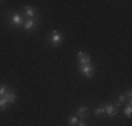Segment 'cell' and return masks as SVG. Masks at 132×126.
Here are the masks:
<instances>
[{"instance_id":"cell-1","label":"cell","mask_w":132,"mask_h":126,"mask_svg":"<svg viewBox=\"0 0 132 126\" xmlns=\"http://www.w3.org/2000/svg\"><path fill=\"white\" fill-rule=\"evenodd\" d=\"M77 59H79V63L80 66H84V65H92V59H90L89 55L83 52H77Z\"/></svg>"},{"instance_id":"cell-2","label":"cell","mask_w":132,"mask_h":126,"mask_svg":"<svg viewBox=\"0 0 132 126\" xmlns=\"http://www.w3.org/2000/svg\"><path fill=\"white\" fill-rule=\"evenodd\" d=\"M80 73L84 74L86 77H93V74H94V67H93L92 65L80 66Z\"/></svg>"},{"instance_id":"cell-3","label":"cell","mask_w":132,"mask_h":126,"mask_svg":"<svg viewBox=\"0 0 132 126\" xmlns=\"http://www.w3.org/2000/svg\"><path fill=\"white\" fill-rule=\"evenodd\" d=\"M62 39H63V37L61 35V32H58V31H52V34H51V42H52V45H55V46H58L59 43L62 42Z\"/></svg>"},{"instance_id":"cell-4","label":"cell","mask_w":132,"mask_h":126,"mask_svg":"<svg viewBox=\"0 0 132 126\" xmlns=\"http://www.w3.org/2000/svg\"><path fill=\"white\" fill-rule=\"evenodd\" d=\"M23 27H24V30H26V31H32V30H35V27H37V21L32 20V18H30V20L24 21Z\"/></svg>"},{"instance_id":"cell-5","label":"cell","mask_w":132,"mask_h":126,"mask_svg":"<svg viewBox=\"0 0 132 126\" xmlns=\"http://www.w3.org/2000/svg\"><path fill=\"white\" fill-rule=\"evenodd\" d=\"M104 109H105V113L108 116H115L118 113L117 111V106H114V105H110V104H107V105H104Z\"/></svg>"},{"instance_id":"cell-6","label":"cell","mask_w":132,"mask_h":126,"mask_svg":"<svg viewBox=\"0 0 132 126\" xmlns=\"http://www.w3.org/2000/svg\"><path fill=\"white\" fill-rule=\"evenodd\" d=\"M11 23H13L15 27H20V25L23 24V17H21L20 14H17V13H13V15H11Z\"/></svg>"},{"instance_id":"cell-7","label":"cell","mask_w":132,"mask_h":126,"mask_svg":"<svg viewBox=\"0 0 132 126\" xmlns=\"http://www.w3.org/2000/svg\"><path fill=\"white\" fill-rule=\"evenodd\" d=\"M3 97L6 98V101H7L9 104H14L15 102V94L13 93V91H7Z\"/></svg>"},{"instance_id":"cell-8","label":"cell","mask_w":132,"mask_h":126,"mask_svg":"<svg viewBox=\"0 0 132 126\" xmlns=\"http://www.w3.org/2000/svg\"><path fill=\"white\" fill-rule=\"evenodd\" d=\"M87 112H89V108H87V106H80V108L77 109V118L84 119L87 116Z\"/></svg>"},{"instance_id":"cell-9","label":"cell","mask_w":132,"mask_h":126,"mask_svg":"<svg viewBox=\"0 0 132 126\" xmlns=\"http://www.w3.org/2000/svg\"><path fill=\"white\" fill-rule=\"evenodd\" d=\"M35 8H34V7H31V6H27V7L26 8H24V14H26L27 15V17H34V15H35Z\"/></svg>"},{"instance_id":"cell-10","label":"cell","mask_w":132,"mask_h":126,"mask_svg":"<svg viewBox=\"0 0 132 126\" xmlns=\"http://www.w3.org/2000/svg\"><path fill=\"white\" fill-rule=\"evenodd\" d=\"M9 105V102L6 101L4 97H0V111H3V109H6V106Z\"/></svg>"},{"instance_id":"cell-11","label":"cell","mask_w":132,"mask_h":126,"mask_svg":"<svg viewBox=\"0 0 132 126\" xmlns=\"http://www.w3.org/2000/svg\"><path fill=\"white\" fill-rule=\"evenodd\" d=\"M105 112V109H104V106H98V108L94 111V116H100L101 113H104Z\"/></svg>"},{"instance_id":"cell-12","label":"cell","mask_w":132,"mask_h":126,"mask_svg":"<svg viewBox=\"0 0 132 126\" xmlns=\"http://www.w3.org/2000/svg\"><path fill=\"white\" fill-rule=\"evenodd\" d=\"M77 122H79V118H77V116H72V118L69 119V123H70L72 126H76Z\"/></svg>"},{"instance_id":"cell-13","label":"cell","mask_w":132,"mask_h":126,"mask_svg":"<svg viewBox=\"0 0 132 126\" xmlns=\"http://www.w3.org/2000/svg\"><path fill=\"white\" fill-rule=\"evenodd\" d=\"M131 112H132V106H131V105H128L127 108H125V111H124L125 116H127V118H131Z\"/></svg>"},{"instance_id":"cell-14","label":"cell","mask_w":132,"mask_h":126,"mask_svg":"<svg viewBox=\"0 0 132 126\" xmlns=\"http://www.w3.org/2000/svg\"><path fill=\"white\" fill-rule=\"evenodd\" d=\"M6 93H7V87H6V86H0V97H3Z\"/></svg>"},{"instance_id":"cell-15","label":"cell","mask_w":132,"mask_h":126,"mask_svg":"<svg viewBox=\"0 0 132 126\" xmlns=\"http://www.w3.org/2000/svg\"><path fill=\"white\" fill-rule=\"evenodd\" d=\"M127 101V97L122 94V95H119V98H118V104H121V102H125Z\"/></svg>"},{"instance_id":"cell-16","label":"cell","mask_w":132,"mask_h":126,"mask_svg":"<svg viewBox=\"0 0 132 126\" xmlns=\"http://www.w3.org/2000/svg\"><path fill=\"white\" fill-rule=\"evenodd\" d=\"M77 126H86V123H84V121H83V119H80V121L77 122Z\"/></svg>"}]
</instances>
